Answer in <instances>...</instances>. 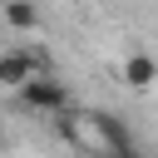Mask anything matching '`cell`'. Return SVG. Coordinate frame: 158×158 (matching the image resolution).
I'll list each match as a JSON object with an SVG mask.
<instances>
[{
  "label": "cell",
  "mask_w": 158,
  "mask_h": 158,
  "mask_svg": "<svg viewBox=\"0 0 158 158\" xmlns=\"http://www.w3.org/2000/svg\"><path fill=\"white\" fill-rule=\"evenodd\" d=\"M118 79L128 89H148V84H158V59L153 54H128L123 69H118Z\"/></svg>",
  "instance_id": "277c9868"
},
{
  "label": "cell",
  "mask_w": 158,
  "mask_h": 158,
  "mask_svg": "<svg viewBox=\"0 0 158 158\" xmlns=\"http://www.w3.org/2000/svg\"><path fill=\"white\" fill-rule=\"evenodd\" d=\"M0 5H5V0H0Z\"/></svg>",
  "instance_id": "ba28073f"
},
{
  "label": "cell",
  "mask_w": 158,
  "mask_h": 158,
  "mask_svg": "<svg viewBox=\"0 0 158 158\" xmlns=\"http://www.w3.org/2000/svg\"><path fill=\"white\" fill-rule=\"evenodd\" d=\"M20 104H25V109H35V114H49V118H59L64 109H74V99H69L64 79H54V74L30 79V84L20 89Z\"/></svg>",
  "instance_id": "3957f363"
},
{
  "label": "cell",
  "mask_w": 158,
  "mask_h": 158,
  "mask_svg": "<svg viewBox=\"0 0 158 158\" xmlns=\"http://www.w3.org/2000/svg\"><path fill=\"white\" fill-rule=\"evenodd\" d=\"M5 143H10V133H5V128H0V153H5Z\"/></svg>",
  "instance_id": "52a82bcc"
},
{
  "label": "cell",
  "mask_w": 158,
  "mask_h": 158,
  "mask_svg": "<svg viewBox=\"0 0 158 158\" xmlns=\"http://www.w3.org/2000/svg\"><path fill=\"white\" fill-rule=\"evenodd\" d=\"M54 123H59V138H64L74 153H84V158H104V153L133 143L128 128H123L114 114H104V109H64Z\"/></svg>",
  "instance_id": "6da1fadb"
},
{
  "label": "cell",
  "mask_w": 158,
  "mask_h": 158,
  "mask_svg": "<svg viewBox=\"0 0 158 158\" xmlns=\"http://www.w3.org/2000/svg\"><path fill=\"white\" fill-rule=\"evenodd\" d=\"M49 74V54L44 44H20V49H0V89H25L30 79Z\"/></svg>",
  "instance_id": "7a4b0ae2"
},
{
  "label": "cell",
  "mask_w": 158,
  "mask_h": 158,
  "mask_svg": "<svg viewBox=\"0 0 158 158\" xmlns=\"http://www.w3.org/2000/svg\"><path fill=\"white\" fill-rule=\"evenodd\" d=\"M104 158H143V153H138V148L128 143V148H114V153H104Z\"/></svg>",
  "instance_id": "8992f818"
},
{
  "label": "cell",
  "mask_w": 158,
  "mask_h": 158,
  "mask_svg": "<svg viewBox=\"0 0 158 158\" xmlns=\"http://www.w3.org/2000/svg\"><path fill=\"white\" fill-rule=\"evenodd\" d=\"M0 15H5V25H10L15 35L40 30V0H5V5H0Z\"/></svg>",
  "instance_id": "5b68a950"
}]
</instances>
